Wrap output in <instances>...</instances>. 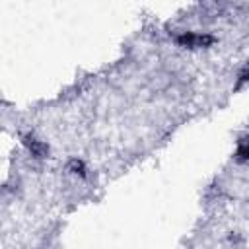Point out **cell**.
I'll use <instances>...</instances> for the list:
<instances>
[{
	"mask_svg": "<svg viewBox=\"0 0 249 249\" xmlns=\"http://www.w3.org/2000/svg\"><path fill=\"white\" fill-rule=\"evenodd\" d=\"M173 41L185 49H206L216 43V37L206 31H179L177 35H173Z\"/></svg>",
	"mask_w": 249,
	"mask_h": 249,
	"instance_id": "cell-1",
	"label": "cell"
},
{
	"mask_svg": "<svg viewBox=\"0 0 249 249\" xmlns=\"http://www.w3.org/2000/svg\"><path fill=\"white\" fill-rule=\"evenodd\" d=\"M21 142H23V146L27 148V152L33 156V158H37V160H45V158H49V144L47 142H43V140H39L35 134H23L21 136Z\"/></svg>",
	"mask_w": 249,
	"mask_h": 249,
	"instance_id": "cell-2",
	"label": "cell"
},
{
	"mask_svg": "<svg viewBox=\"0 0 249 249\" xmlns=\"http://www.w3.org/2000/svg\"><path fill=\"white\" fill-rule=\"evenodd\" d=\"M233 158H235V161H239V163L249 161V134H243V136L237 140Z\"/></svg>",
	"mask_w": 249,
	"mask_h": 249,
	"instance_id": "cell-3",
	"label": "cell"
},
{
	"mask_svg": "<svg viewBox=\"0 0 249 249\" xmlns=\"http://www.w3.org/2000/svg\"><path fill=\"white\" fill-rule=\"evenodd\" d=\"M66 171L72 173V175H76V177H82V179L88 175L86 163H84L82 160H78V158H70V160L66 161Z\"/></svg>",
	"mask_w": 249,
	"mask_h": 249,
	"instance_id": "cell-4",
	"label": "cell"
},
{
	"mask_svg": "<svg viewBox=\"0 0 249 249\" xmlns=\"http://www.w3.org/2000/svg\"><path fill=\"white\" fill-rule=\"evenodd\" d=\"M245 84H249V60L241 66V70L237 72V84H235V89L243 88Z\"/></svg>",
	"mask_w": 249,
	"mask_h": 249,
	"instance_id": "cell-5",
	"label": "cell"
}]
</instances>
